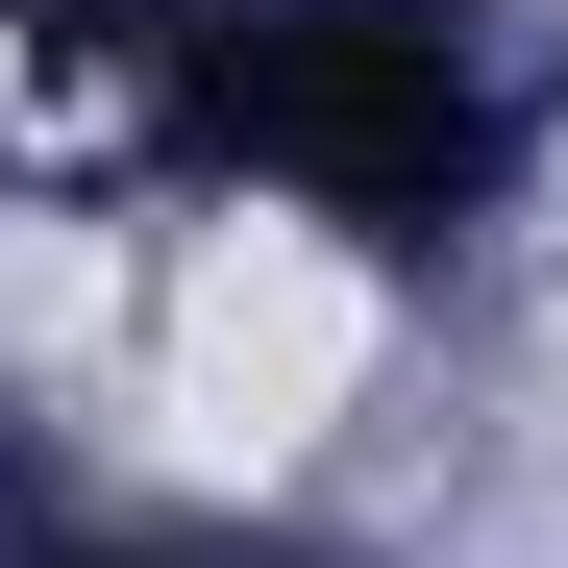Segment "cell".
<instances>
[{"label":"cell","instance_id":"obj_1","mask_svg":"<svg viewBox=\"0 0 568 568\" xmlns=\"http://www.w3.org/2000/svg\"><path fill=\"white\" fill-rule=\"evenodd\" d=\"M371 396V272L346 247H297V223H223L199 272H173V420H199V445H322Z\"/></svg>","mask_w":568,"mask_h":568}]
</instances>
